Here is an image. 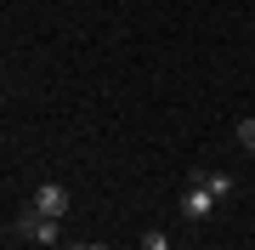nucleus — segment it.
I'll return each mask as SVG.
<instances>
[{"label":"nucleus","mask_w":255,"mask_h":250,"mask_svg":"<svg viewBox=\"0 0 255 250\" xmlns=\"http://www.w3.org/2000/svg\"><path fill=\"white\" fill-rule=\"evenodd\" d=\"M17 233H23V239H34V245H57V239H63V222H51V216H40L34 205H28L23 222H17Z\"/></svg>","instance_id":"f257e3e1"},{"label":"nucleus","mask_w":255,"mask_h":250,"mask_svg":"<svg viewBox=\"0 0 255 250\" xmlns=\"http://www.w3.org/2000/svg\"><path fill=\"white\" fill-rule=\"evenodd\" d=\"M34 211L51 216V222H63V216H68V188L63 182H40L34 188Z\"/></svg>","instance_id":"f03ea898"},{"label":"nucleus","mask_w":255,"mask_h":250,"mask_svg":"<svg viewBox=\"0 0 255 250\" xmlns=\"http://www.w3.org/2000/svg\"><path fill=\"white\" fill-rule=\"evenodd\" d=\"M216 211V194H210L204 182H187V194H182V216H193V222H199V216H210Z\"/></svg>","instance_id":"7ed1b4c3"},{"label":"nucleus","mask_w":255,"mask_h":250,"mask_svg":"<svg viewBox=\"0 0 255 250\" xmlns=\"http://www.w3.org/2000/svg\"><path fill=\"white\" fill-rule=\"evenodd\" d=\"M193 182H204L216 199H233V176L227 171H193Z\"/></svg>","instance_id":"20e7f679"},{"label":"nucleus","mask_w":255,"mask_h":250,"mask_svg":"<svg viewBox=\"0 0 255 250\" xmlns=\"http://www.w3.org/2000/svg\"><path fill=\"white\" fill-rule=\"evenodd\" d=\"M142 250H170V239H164L159 228H147V233H142Z\"/></svg>","instance_id":"39448f33"},{"label":"nucleus","mask_w":255,"mask_h":250,"mask_svg":"<svg viewBox=\"0 0 255 250\" xmlns=\"http://www.w3.org/2000/svg\"><path fill=\"white\" fill-rule=\"evenodd\" d=\"M238 142H244V148L255 154V120H238Z\"/></svg>","instance_id":"423d86ee"},{"label":"nucleus","mask_w":255,"mask_h":250,"mask_svg":"<svg viewBox=\"0 0 255 250\" xmlns=\"http://www.w3.org/2000/svg\"><path fill=\"white\" fill-rule=\"evenodd\" d=\"M80 250H102V245H80Z\"/></svg>","instance_id":"0eeeda50"},{"label":"nucleus","mask_w":255,"mask_h":250,"mask_svg":"<svg viewBox=\"0 0 255 250\" xmlns=\"http://www.w3.org/2000/svg\"><path fill=\"white\" fill-rule=\"evenodd\" d=\"M0 108H6V97H0Z\"/></svg>","instance_id":"6e6552de"},{"label":"nucleus","mask_w":255,"mask_h":250,"mask_svg":"<svg viewBox=\"0 0 255 250\" xmlns=\"http://www.w3.org/2000/svg\"><path fill=\"white\" fill-rule=\"evenodd\" d=\"M170 250H176V245H170Z\"/></svg>","instance_id":"1a4fd4ad"}]
</instances>
